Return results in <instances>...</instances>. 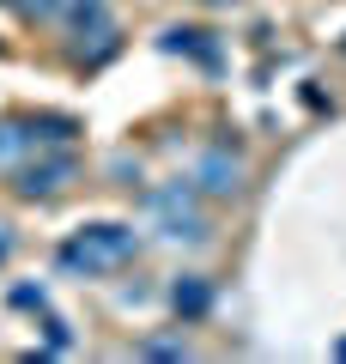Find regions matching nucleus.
I'll use <instances>...</instances> for the list:
<instances>
[{
	"mask_svg": "<svg viewBox=\"0 0 346 364\" xmlns=\"http://www.w3.org/2000/svg\"><path fill=\"white\" fill-rule=\"evenodd\" d=\"M128 255H134V231H122V225H98L79 243H67V267H110Z\"/></svg>",
	"mask_w": 346,
	"mask_h": 364,
	"instance_id": "f257e3e1",
	"label": "nucleus"
},
{
	"mask_svg": "<svg viewBox=\"0 0 346 364\" xmlns=\"http://www.w3.org/2000/svg\"><path fill=\"white\" fill-rule=\"evenodd\" d=\"M201 182L213 188V195H225V188H237V164H225V158H206V164H201Z\"/></svg>",
	"mask_w": 346,
	"mask_h": 364,
	"instance_id": "f03ea898",
	"label": "nucleus"
},
{
	"mask_svg": "<svg viewBox=\"0 0 346 364\" xmlns=\"http://www.w3.org/2000/svg\"><path fill=\"white\" fill-rule=\"evenodd\" d=\"M61 176H67V164H49V170H31V176H25V195H49V188H61Z\"/></svg>",
	"mask_w": 346,
	"mask_h": 364,
	"instance_id": "7ed1b4c3",
	"label": "nucleus"
},
{
	"mask_svg": "<svg viewBox=\"0 0 346 364\" xmlns=\"http://www.w3.org/2000/svg\"><path fill=\"white\" fill-rule=\"evenodd\" d=\"M177 310L201 316V310H206V286H194V279H189V286H177Z\"/></svg>",
	"mask_w": 346,
	"mask_h": 364,
	"instance_id": "20e7f679",
	"label": "nucleus"
},
{
	"mask_svg": "<svg viewBox=\"0 0 346 364\" xmlns=\"http://www.w3.org/2000/svg\"><path fill=\"white\" fill-rule=\"evenodd\" d=\"M0 255H6V237H0Z\"/></svg>",
	"mask_w": 346,
	"mask_h": 364,
	"instance_id": "39448f33",
	"label": "nucleus"
}]
</instances>
